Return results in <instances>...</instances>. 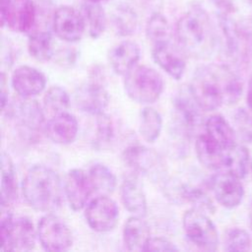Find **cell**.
<instances>
[{
    "label": "cell",
    "instance_id": "obj_1",
    "mask_svg": "<svg viewBox=\"0 0 252 252\" xmlns=\"http://www.w3.org/2000/svg\"><path fill=\"white\" fill-rule=\"evenodd\" d=\"M189 91L204 111H214L222 104L236 103L241 97L243 85L227 66L209 64L196 69Z\"/></svg>",
    "mask_w": 252,
    "mask_h": 252
},
{
    "label": "cell",
    "instance_id": "obj_2",
    "mask_svg": "<svg viewBox=\"0 0 252 252\" xmlns=\"http://www.w3.org/2000/svg\"><path fill=\"white\" fill-rule=\"evenodd\" d=\"M174 35L184 54L209 57L216 49L218 36L208 13L199 4L192 5L177 21Z\"/></svg>",
    "mask_w": 252,
    "mask_h": 252
},
{
    "label": "cell",
    "instance_id": "obj_3",
    "mask_svg": "<svg viewBox=\"0 0 252 252\" xmlns=\"http://www.w3.org/2000/svg\"><path fill=\"white\" fill-rule=\"evenodd\" d=\"M22 193L26 203L37 212L54 213L65 198L64 183L52 168L36 164L31 167L22 182Z\"/></svg>",
    "mask_w": 252,
    "mask_h": 252
},
{
    "label": "cell",
    "instance_id": "obj_4",
    "mask_svg": "<svg viewBox=\"0 0 252 252\" xmlns=\"http://www.w3.org/2000/svg\"><path fill=\"white\" fill-rule=\"evenodd\" d=\"M1 251H31L35 246L37 230L26 216L14 217L9 210H1Z\"/></svg>",
    "mask_w": 252,
    "mask_h": 252
},
{
    "label": "cell",
    "instance_id": "obj_5",
    "mask_svg": "<svg viewBox=\"0 0 252 252\" xmlns=\"http://www.w3.org/2000/svg\"><path fill=\"white\" fill-rule=\"evenodd\" d=\"M124 89L133 101L151 104L159 98L163 91V80L156 69L136 65L124 76Z\"/></svg>",
    "mask_w": 252,
    "mask_h": 252
},
{
    "label": "cell",
    "instance_id": "obj_6",
    "mask_svg": "<svg viewBox=\"0 0 252 252\" xmlns=\"http://www.w3.org/2000/svg\"><path fill=\"white\" fill-rule=\"evenodd\" d=\"M182 225L186 237L202 250L215 251L219 246V233L208 214L191 208L182 217Z\"/></svg>",
    "mask_w": 252,
    "mask_h": 252
},
{
    "label": "cell",
    "instance_id": "obj_7",
    "mask_svg": "<svg viewBox=\"0 0 252 252\" xmlns=\"http://www.w3.org/2000/svg\"><path fill=\"white\" fill-rule=\"evenodd\" d=\"M37 239L46 251H66L73 245V234L63 219L46 213L37 223Z\"/></svg>",
    "mask_w": 252,
    "mask_h": 252
},
{
    "label": "cell",
    "instance_id": "obj_8",
    "mask_svg": "<svg viewBox=\"0 0 252 252\" xmlns=\"http://www.w3.org/2000/svg\"><path fill=\"white\" fill-rule=\"evenodd\" d=\"M85 219L89 226L97 232L114 229L119 220V209L108 195H98L85 207Z\"/></svg>",
    "mask_w": 252,
    "mask_h": 252
},
{
    "label": "cell",
    "instance_id": "obj_9",
    "mask_svg": "<svg viewBox=\"0 0 252 252\" xmlns=\"http://www.w3.org/2000/svg\"><path fill=\"white\" fill-rule=\"evenodd\" d=\"M36 20L32 0H1V25L16 32H30Z\"/></svg>",
    "mask_w": 252,
    "mask_h": 252
},
{
    "label": "cell",
    "instance_id": "obj_10",
    "mask_svg": "<svg viewBox=\"0 0 252 252\" xmlns=\"http://www.w3.org/2000/svg\"><path fill=\"white\" fill-rule=\"evenodd\" d=\"M52 29L58 38L76 42L82 38L87 27L81 12L70 6H61L53 13Z\"/></svg>",
    "mask_w": 252,
    "mask_h": 252
},
{
    "label": "cell",
    "instance_id": "obj_11",
    "mask_svg": "<svg viewBox=\"0 0 252 252\" xmlns=\"http://www.w3.org/2000/svg\"><path fill=\"white\" fill-rule=\"evenodd\" d=\"M173 107L178 124L187 134H195L205 125L202 114L203 109L192 96L189 88L187 91H181L175 95Z\"/></svg>",
    "mask_w": 252,
    "mask_h": 252
},
{
    "label": "cell",
    "instance_id": "obj_12",
    "mask_svg": "<svg viewBox=\"0 0 252 252\" xmlns=\"http://www.w3.org/2000/svg\"><path fill=\"white\" fill-rule=\"evenodd\" d=\"M64 193L70 208L81 211L90 202L94 192L89 173L81 168H73L68 171L64 181Z\"/></svg>",
    "mask_w": 252,
    "mask_h": 252
},
{
    "label": "cell",
    "instance_id": "obj_13",
    "mask_svg": "<svg viewBox=\"0 0 252 252\" xmlns=\"http://www.w3.org/2000/svg\"><path fill=\"white\" fill-rule=\"evenodd\" d=\"M211 188L217 202L224 208H236L243 200L244 187L237 176L224 171L215 174Z\"/></svg>",
    "mask_w": 252,
    "mask_h": 252
},
{
    "label": "cell",
    "instance_id": "obj_14",
    "mask_svg": "<svg viewBox=\"0 0 252 252\" xmlns=\"http://www.w3.org/2000/svg\"><path fill=\"white\" fill-rule=\"evenodd\" d=\"M74 99L81 111L96 116L107 107L109 94L101 83L93 80L77 88Z\"/></svg>",
    "mask_w": 252,
    "mask_h": 252
},
{
    "label": "cell",
    "instance_id": "obj_15",
    "mask_svg": "<svg viewBox=\"0 0 252 252\" xmlns=\"http://www.w3.org/2000/svg\"><path fill=\"white\" fill-rule=\"evenodd\" d=\"M11 85L21 98H32L45 89L46 78L36 68L21 65L13 71Z\"/></svg>",
    "mask_w": 252,
    "mask_h": 252
},
{
    "label": "cell",
    "instance_id": "obj_16",
    "mask_svg": "<svg viewBox=\"0 0 252 252\" xmlns=\"http://www.w3.org/2000/svg\"><path fill=\"white\" fill-rule=\"evenodd\" d=\"M43 129L48 139L53 143L68 145L77 138L79 123L73 114L65 111L51 116Z\"/></svg>",
    "mask_w": 252,
    "mask_h": 252
},
{
    "label": "cell",
    "instance_id": "obj_17",
    "mask_svg": "<svg viewBox=\"0 0 252 252\" xmlns=\"http://www.w3.org/2000/svg\"><path fill=\"white\" fill-rule=\"evenodd\" d=\"M123 160L132 170L150 176L160 170L161 162L158 154L144 146L133 145L125 149Z\"/></svg>",
    "mask_w": 252,
    "mask_h": 252
},
{
    "label": "cell",
    "instance_id": "obj_18",
    "mask_svg": "<svg viewBox=\"0 0 252 252\" xmlns=\"http://www.w3.org/2000/svg\"><path fill=\"white\" fill-rule=\"evenodd\" d=\"M182 50L174 48L170 42L153 46L154 61L172 79L179 81L186 70V61Z\"/></svg>",
    "mask_w": 252,
    "mask_h": 252
},
{
    "label": "cell",
    "instance_id": "obj_19",
    "mask_svg": "<svg viewBox=\"0 0 252 252\" xmlns=\"http://www.w3.org/2000/svg\"><path fill=\"white\" fill-rule=\"evenodd\" d=\"M141 56L140 46L132 40H124L114 45L107 54L112 71L119 76H125L138 63Z\"/></svg>",
    "mask_w": 252,
    "mask_h": 252
},
{
    "label": "cell",
    "instance_id": "obj_20",
    "mask_svg": "<svg viewBox=\"0 0 252 252\" xmlns=\"http://www.w3.org/2000/svg\"><path fill=\"white\" fill-rule=\"evenodd\" d=\"M198 160L206 168L218 170L223 168L227 150L212 140L207 134L198 135L195 143Z\"/></svg>",
    "mask_w": 252,
    "mask_h": 252
},
{
    "label": "cell",
    "instance_id": "obj_21",
    "mask_svg": "<svg viewBox=\"0 0 252 252\" xmlns=\"http://www.w3.org/2000/svg\"><path fill=\"white\" fill-rule=\"evenodd\" d=\"M151 239V230L143 217H130L123 227L124 245L129 251H146L147 245Z\"/></svg>",
    "mask_w": 252,
    "mask_h": 252
},
{
    "label": "cell",
    "instance_id": "obj_22",
    "mask_svg": "<svg viewBox=\"0 0 252 252\" xmlns=\"http://www.w3.org/2000/svg\"><path fill=\"white\" fill-rule=\"evenodd\" d=\"M18 197L17 174L14 162L8 153L1 154V210H9Z\"/></svg>",
    "mask_w": 252,
    "mask_h": 252
},
{
    "label": "cell",
    "instance_id": "obj_23",
    "mask_svg": "<svg viewBox=\"0 0 252 252\" xmlns=\"http://www.w3.org/2000/svg\"><path fill=\"white\" fill-rule=\"evenodd\" d=\"M205 134L217 142L225 150H229L236 144V133L234 128L220 114H213L205 120Z\"/></svg>",
    "mask_w": 252,
    "mask_h": 252
},
{
    "label": "cell",
    "instance_id": "obj_24",
    "mask_svg": "<svg viewBox=\"0 0 252 252\" xmlns=\"http://www.w3.org/2000/svg\"><path fill=\"white\" fill-rule=\"evenodd\" d=\"M120 199L124 208L133 216L145 217L148 211L146 195L134 179H125L120 186Z\"/></svg>",
    "mask_w": 252,
    "mask_h": 252
},
{
    "label": "cell",
    "instance_id": "obj_25",
    "mask_svg": "<svg viewBox=\"0 0 252 252\" xmlns=\"http://www.w3.org/2000/svg\"><path fill=\"white\" fill-rule=\"evenodd\" d=\"M24 101L21 102L17 109H15V114L22 128L30 132H36L44 128V114L40 105L32 98H23Z\"/></svg>",
    "mask_w": 252,
    "mask_h": 252
},
{
    "label": "cell",
    "instance_id": "obj_26",
    "mask_svg": "<svg viewBox=\"0 0 252 252\" xmlns=\"http://www.w3.org/2000/svg\"><path fill=\"white\" fill-rule=\"evenodd\" d=\"M81 13L85 19L89 34L93 38L99 37L105 31L107 18L99 3L86 2L82 5Z\"/></svg>",
    "mask_w": 252,
    "mask_h": 252
},
{
    "label": "cell",
    "instance_id": "obj_27",
    "mask_svg": "<svg viewBox=\"0 0 252 252\" xmlns=\"http://www.w3.org/2000/svg\"><path fill=\"white\" fill-rule=\"evenodd\" d=\"M250 162V155L247 148L236 143L226 152L223 168L225 171L242 179L249 171Z\"/></svg>",
    "mask_w": 252,
    "mask_h": 252
},
{
    "label": "cell",
    "instance_id": "obj_28",
    "mask_svg": "<svg viewBox=\"0 0 252 252\" xmlns=\"http://www.w3.org/2000/svg\"><path fill=\"white\" fill-rule=\"evenodd\" d=\"M88 173L94 192L96 194L109 196L116 188V176L105 164L94 163L90 167Z\"/></svg>",
    "mask_w": 252,
    "mask_h": 252
},
{
    "label": "cell",
    "instance_id": "obj_29",
    "mask_svg": "<svg viewBox=\"0 0 252 252\" xmlns=\"http://www.w3.org/2000/svg\"><path fill=\"white\" fill-rule=\"evenodd\" d=\"M162 129V117L154 107L145 106L140 113L139 132L141 137L148 143L156 142Z\"/></svg>",
    "mask_w": 252,
    "mask_h": 252
},
{
    "label": "cell",
    "instance_id": "obj_30",
    "mask_svg": "<svg viewBox=\"0 0 252 252\" xmlns=\"http://www.w3.org/2000/svg\"><path fill=\"white\" fill-rule=\"evenodd\" d=\"M28 51L39 62H47L53 56L52 35L47 31H36L29 36Z\"/></svg>",
    "mask_w": 252,
    "mask_h": 252
},
{
    "label": "cell",
    "instance_id": "obj_31",
    "mask_svg": "<svg viewBox=\"0 0 252 252\" xmlns=\"http://www.w3.org/2000/svg\"><path fill=\"white\" fill-rule=\"evenodd\" d=\"M171 35V28L166 18L158 12L152 14L146 25V36L153 46L170 42Z\"/></svg>",
    "mask_w": 252,
    "mask_h": 252
},
{
    "label": "cell",
    "instance_id": "obj_32",
    "mask_svg": "<svg viewBox=\"0 0 252 252\" xmlns=\"http://www.w3.org/2000/svg\"><path fill=\"white\" fill-rule=\"evenodd\" d=\"M111 23L118 35L127 36L135 32L138 25V18L135 11L130 6L119 5L112 13Z\"/></svg>",
    "mask_w": 252,
    "mask_h": 252
},
{
    "label": "cell",
    "instance_id": "obj_33",
    "mask_svg": "<svg viewBox=\"0 0 252 252\" xmlns=\"http://www.w3.org/2000/svg\"><path fill=\"white\" fill-rule=\"evenodd\" d=\"M70 105V96L65 89L53 86L43 96V108L51 116L65 112Z\"/></svg>",
    "mask_w": 252,
    "mask_h": 252
},
{
    "label": "cell",
    "instance_id": "obj_34",
    "mask_svg": "<svg viewBox=\"0 0 252 252\" xmlns=\"http://www.w3.org/2000/svg\"><path fill=\"white\" fill-rule=\"evenodd\" d=\"M182 198L190 203L195 209H198L206 214H214L216 208L212 199L209 195L201 188L192 186V185H184L181 189Z\"/></svg>",
    "mask_w": 252,
    "mask_h": 252
},
{
    "label": "cell",
    "instance_id": "obj_35",
    "mask_svg": "<svg viewBox=\"0 0 252 252\" xmlns=\"http://www.w3.org/2000/svg\"><path fill=\"white\" fill-rule=\"evenodd\" d=\"M252 247L250 234L243 228H230L224 236V249L226 251H247Z\"/></svg>",
    "mask_w": 252,
    "mask_h": 252
},
{
    "label": "cell",
    "instance_id": "obj_36",
    "mask_svg": "<svg viewBox=\"0 0 252 252\" xmlns=\"http://www.w3.org/2000/svg\"><path fill=\"white\" fill-rule=\"evenodd\" d=\"M233 125L236 136L245 143H252V111L238 108L233 114Z\"/></svg>",
    "mask_w": 252,
    "mask_h": 252
},
{
    "label": "cell",
    "instance_id": "obj_37",
    "mask_svg": "<svg viewBox=\"0 0 252 252\" xmlns=\"http://www.w3.org/2000/svg\"><path fill=\"white\" fill-rule=\"evenodd\" d=\"M114 136L113 124L110 117L102 112L96 115V137L95 144L99 147L110 143Z\"/></svg>",
    "mask_w": 252,
    "mask_h": 252
},
{
    "label": "cell",
    "instance_id": "obj_38",
    "mask_svg": "<svg viewBox=\"0 0 252 252\" xmlns=\"http://www.w3.org/2000/svg\"><path fill=\"white\" fill-rule=\"evenodd\" d=\"M179 248L164 237H151L146 251H178Z\"/></svg>",
    "mask_w": 252,
    "mask_h": 252
},
{
    "label": "cell",
    "instance_id": "obj_39",
    "mask_svg": "<svg viewBox=\"0 0 252 252\" xmlns=\"http://www.w3.org/2000/svg\"><path fill=\"white\" fill-rule=\"evenodd\" d=\"M7 87V80L4 73L1 74V108L2 111L5 110L6 105L8 104V89Z\"/></svg>",
    "mask_w": 252,
    "mask_h": 252
},
{
    "label": "cell",
    "instance_id": "obj_40",
    "mask_svg": "<svg viewBox=\"0 0 252 252\" xmlns=\"http://www.w3.org/2000/svg\"><path fill=\"white\" fill-rule=\"evenodd\" d=\"M210 1L217 6L219 11L224 10V9H227V8H230L233 6L232 3L230 2V0H210Z\"/></svg>",
    "mask_w": 252,
    "mask_h": 252
},
{
    "label": "cell",
    "instance_id": "obj_41",
    "mask_svg": "<svg viewBox=\"0 0 252 252\" xmlns=\"http://www.w3.org/2000/svg\"><path fill=\"white\" fill-rule=\"evenodd\" d=\"M246 99H247V104L249 106V109L252 111V76L250 77L249 82H248V89H247Z\"/></svg>",
    "mask_w": 252,
    "mask_h": 252
},
{
    "label": "cell",
    "instance_id": "obj_42",
    "mask_svg": "<svg viewBox=\"0 0 252 252\" xmlns=\"http://www.w3.org/2000/svg\"><path fill=\"white\" fill-rule=\"evenodd\" d=\"M249 222H250V227L252 229V204H251L250 209H249Z\"/></svg>",
    "mask_w": 252,
    "mask_h": 252
},
{
    "label": "cell",
    "instance_id": "obj_43",
    "mask_svg": "<svg viewBox=\"0 0 252 252\" xmlns=\"http://www.w3.org/2000/svg\"><path fill=\"white\" fill-rule=\"evenodd\" d=\"M87 1H90V2H94V3H101V2H105V1H108V0H87Z\"/></svg>",
    "mask_w": 252,
    "mask_h": 252
},
{
    "label": "cell",
    "instance_id": "obj_44",
    "mask_svg": "<svg viewBox=\"0 0 252 252\" xmlns=\"http://www.w3.org/2000/svg\"><path fill=\"white\" fill-rule=\"evenodd\" d=\"M249 170H250V173H251V177H252V159H251V162H250V168H249Z\"/></svg>",
    "mask_w": 252,
    "mask_h": 252
},
{
    "label": "cell",
    "instance_id": "obj_45",
    "mask_svg": "<svg viewBox=\"0 0 252 252\" xmlns=\"http://www.w3.org/2000/svg\"><path fill=\"white\" fill-rule=\"evenodd\" d=\"M247 1H248V2H249L251 5H252V0H247Z\"/></svg>",
    "mask_w": 252,
    "mask_h": 252
},
{
    "label": "cell",
    "instance_id": "obj_46",
    "mask_svg": "<svg viewBox=\"0 0 252 252\" xmlns=\"http://www.w3.org/2000/svg\"><path fill=\"white\" fill-rule=\"evenodd\" d=\"M251 27H252V18H251Z\"/></svg>",
    "mask_w": 252,
    "mask_h": 252
}]
</instances>
